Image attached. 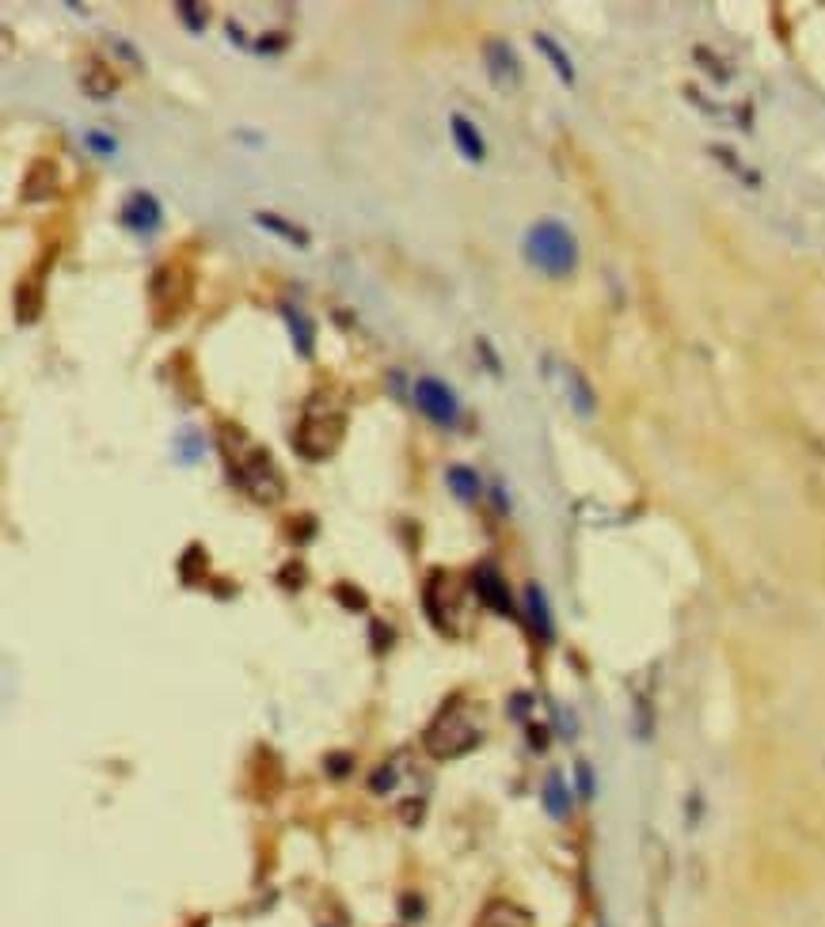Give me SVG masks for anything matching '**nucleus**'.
<instances>
[{
	"mask_svg": "<svg viewBox=\"0 0 825 927\" xmlns=\"http://www.w3.org/2000/svg\"><path fill=\"white\" fill-rule=\"evenodd\" d=\"M525 259L548 278H571L578 266L575 232L556 217H544L525 232Z\"/></svg>",
	"mask_w": 825,
	"mask_h": 927,
	"instance_id": "1",
	"label": "nucleus"
},
{
	"mask_svg": "<svg viewBox=\"0 0 825 927\" xmlns=\"http://www.w3.org/2000/svg\"><path fill=\"white\" fill-rule=\"evenodd\" d=\"M232 479H236L240 491L248 494L251 502H259V506H274V502L286 494V479H282V472L274 468V460H270L263 449H248V453L240 456V460L232 464Z\"/></svg>",
	"mask_w": 825,
	"mask_h": 927,
	"instance_id": "2",
	"label": "nucleus"
},
{
	"mask_svg": "<svg viewBox=\"0 0 825 927\" xmlns=\"http://www.w3.org/2000/svg\"><path fill=\"white\" fill-rule=\"evenodd\" d=\"M346 434V415L343 411H316L308 407L297 426V453L305 460H324L335 453V445Z\"/></svg>",
	"mask_w": 825,
	"mask_h": 927,
	"instance_id": "3",
	"label": "nucleus"
},
{
	"mask_svg": "<svg viewBox=\"0 0 825 927\" xmlns=\"http://www.w3.org/2000/svg\"><path fill=\"white\" fill-rule=\"evenodd\" d=\"M476 722L468 715H457V711H442L438 719L430 722V730L423 734V745L430 757H461L476 745Z\"/></svg>",
	"mask_w": 825,
	"mask_h": 927,
	"instance_id": "4",
	"label": "nucleus"
},
{
	"mask_svg": "<svg viewBox=\"0 0 825 927\" xmlns=\"http://www.w3.org/2000/svg\"><path fill=\"white\" fill-rule=\"evenodd\" d=\"M411 396H415V407H419L430 422H438V426H453V422L461 418V403H457L453 388H449L445 380L419 377L415 380V388H411Z\"/></svg>",
	"mask_w": 825,
	"mask_h": 927,
	"instance_id": "5",
	"label": "nucleus"
},
{
	"mask_svg": "<svg viewBox=\"0 0 825 927\" xmlns=\"http://www.w3.org/2000/svg\"><path fill=\"white\" fill-rule=\"evenodd\" d=\"M483 65H487V73L495 80V88H518L521 84V61L510 42L487 38L483 42Z\"/></svg>",
	"mask_w": 825,
	"mask_h": 927,
	"instance_id": "6",
	"label": "nucleus"
},
{
	"mask_svg": "<svg viewBox=\"0 0 825 927\" xmlns=\"http://www.w3.org/2000/svg\"><path fill=\"white\" fill-rule=\"evenodd\" d=\"M118 221L130 228V232H156V228L164 225V209H160V202H156V194H149V190H134L130 198H126V206H122V213H118Z\"/></svg>",
	"mask_w": 825,
	"mask_h": 927,
	"instance_id": "7",
	"label": "nucleus"
},
{
	"mask_svg": "<svg viewBox=\"0 0 825 927\" xmlns=\"http://www.w3.org/2000/svg\"><path fill=\"white\" fill-rule=\"evenodd\" d=\"M472 586H476V597H480L487 608H495V612H514L510 589H506V582H502L499 570L491 567V563H480V567L472 570Z\"/></svg>",
	"mask_w": 825,
	"mask_h": 927,
	"instance_id": "8",
	"label": "nucleus"
},
{
	"mask_svg": "<svg viewBox=\"0 0 825 927\" xmlns=\"http://www.w3.org/2000/svg\"><path fill=\"white\" fill-rule=\"evenodd\" d=\"M476 927H533V916L514 901H487Z\"/></svg>",
	"mask_w": 825,
	"mask_h": 927,
	"instance_id": "9",
	"label": "nucleus"
},
{
	"mask_svg": "<svg viewBox=\"0 0 825 927\" xmlns=\"http://www.w3.org/2000/svg\"><path fill=\"white\" fill-rule=\"evenodd\" d=\"M449 126H453V141H457V149H461V156L468 160V164H480L483 156H487V145H483V133L464 118V114H453L449 118Z\"/></svg>",
	"mask_w": 825,
	"mask_h": 927,
	"instance_id": "10",
	"label": "nucleus"
},
{
	"mask_svg": "<svg viewBox=\"0 0 825 927\" xmlns=\"http://www.w3.org/2000/svg\"><path fill=\"white\" fill-rule=\"evenodd\" d=\"M282 316H286V323H289V339L297 346V354H301V358H312V346H316V327H312V320H308L301 308H293V304H282Z\"/></svg>",
	"mask_w": 825,
	"mask_h": 927,
	"instance_id": "11",
	"label": "nucleus"
},
{
	"mask_svg": "<svg viewBox=\"0 0 825 927\" xmlns=\"http://www.w3.org/2000/svg\"><path fill=\"white\" fill-rule=\"evenodd\" d=\"M54 164L50 160H35L31 168H27V175H23V187L20 194L27 198V202H42V198H50V190H54Z\"/></svg>",
	"mask_w": 825,
	"mask_h": 927,
	"instance_id": "12",
	"label": "nucleus"
},
{
	"mask_svg": "<svg viewBox=\"0 0 825 927\" xmlns=\"http://www.w3.org/2000/svg\"><path fill=\"white\" fill-rule=\"evenodd\" d=\"M525 605H529V620H533V631H537L544 643L556 639V620H552V608L544 601V589L529 586L525 589Z\"/></svg>",
	"mask_w": 825,
	"mask_h": 927,
	"instance_id": "13",
	"label": "nucleus"
},
{
	"mask_svg": "<svg viewBox=\"0 0 825 927\" xmlns=\"http://www.w3.org/2000/svg\"><path fill=\"white\" fill-rule=\"evenodd\" d=\"M533 46H537L540 54L552 61V69H556V76L563 80V84H567V88H571V84H575V65H571V57H567V50H563V46H559V42H556L552 35H544V31H537V35H533Z\"/></svg>",
	"mask_w": 825,
	"mask_h": 927,
	"instance_id": "14",
	"label": "nucleus"
},
{
	"mask_svg": "<svg viewBox=\"0 0 825 927\" xmlns=\"http://www.w3.org/2000/svg\"><path fill=\"white\" fill-rule=\"evenodd\" d=\"M567 396H571V407H575L582 418H594L597 411V396L594 388L586 384V377L578 369H567Z\"/></svg>",
	"mask_w": 825,
	"mask_h": 927,
	"instance_id": "15",
	"label": "nucleus"
},
{
	"mask_svg": "<svg viewBox=\"0 0 825 927\" xmlns=\"http://www.w3.org/2000/svg\"><path fill=\"white\" fill-rule=\"evenodd\" d=\"M80 88H84V95H92V99H107V95L118 88V80L107 65L92 61V65L84 69V76H80Z\"/></svg>",
	"mask_w": 825,
	"mask_h": 927,
	"instance_id": "16",
	"label": "nucleus"
},
{
	"mask_svg": "<svg viewBox=\"0 0 825 927\" xmlns=\"http://www.w3.org/2000/svg\"><path fill=\"white\" fill-rule=\"evenodd\" d=\"M445 483H449V491L457 494L461 502H476V494H480V475H476V468H468V464H453L445 472Z\"/></svg>",
	"mask_w": 825,
	"mask_h": 927,
	"instance_id": "17",
	"label": "nucleus"
},
{
	"mask_svg": "<svg viewBox=\"0 0 825 927\" xmlns=\"http://www.w3.org/2000/svg\"><path fill=\"white\" fill-rule=\"evenodd\" d=\"M255 225L259 228H270L274 236H282L286 244H297V247H308V232L301 225H289L286 217H278V213H255Z\"/></svg>",
	"mask_w": 825,
	"mask_h": 927,
	"instance_id": "18",
	"label": "nucleus"
},
{
	"mask_svg": "<svg viewBox=\"0 0 825 927\" xmlns=\"http://www.w3.org/2000/svg\"><path fill=\"white\" fill-rule=\"evenodd\" d=\"M544 806H548V814L552 817H567V810H571V795H567V787H563V776L544 779Z\"/></svg>",
	"mask_w": 825,
	"mask_h": 927,
	"instance_id": "19",
	"label": "nucleus"
},
{
	"mask_svg": "<svg viewBox=\"0 0 825 927\" xmlns=\"http://www.w3.org/2000/svg\"><path fill=\"white\" fill-rule=\"evenodd\" d=\"M39 308H42V297L35 293V285H20V289H16V316H20V323L35 320Z\"/></svg>",
	"mask_w": 825,
	"mask_h": 927,
	"instance_id": "20",
	"label": "nucleus"
},
{
	"mask_svg": "<svg viewBox=\"0 0 825 927\" xmlns=\"http://www.w3.org/2000/svg\"><path fill=\"white\" fill-rule=\"evenodd\" d=\"M175 460L179 464H191V460H198L202 456V434H194V430H183V434L175 437Z\"/></svg>",
	"mask_w": 825,
	"mask_h": 927,
	"instance_id": "21",
	"label": "nucleus"
},
{
	"mask_svg": "<svg viewBox=\"0 0 825 927\" xmlns=\"http://www.w3.org/2000/svg\"><path fill=\"white\" fill-rule=\"evenodd\" d=\"M175 12L183 16L187 31H194V35H202V31H206V8H198V4H191V0H179V4H175Z\"/></svg>",
	"mask_w": 825,
	"mask_h": 927,
	"instance_id": "22",
	"label": "nucleus"
},
{
	"mask_svg": "<svg viewBox=\"0 0 825 927\" xmlns=\"http://www.w3.org/2000/svg\"><path fill=\"white\" fill-rule=\"evenodd\" d=\"M84 141H88V149L99 152V156H115L118 152L115 137H111V133H103V130H88L84 133Z\"/></svg>",
	"mask_w": 825,
	"mask_h": 927,
	"instance_id": "23",
	"label": "nucleus"
},
{
	"mask_svg": "<svg viewBox=\"0 0 825 927\" xmlns=\"http://www.w3.org/2000/svg\"><path fill=\"white\" fill-rule=\"evenodd\" d=\"M369 787H373L377 795H381V791H392V787H396V776H392V768H381V772L373 776V783H369Z\"/></svg>",
	"mask_w": 825,
	"mask_h": 927,
	"instance_id": "24",
	"label": "nucleus"
},
{
	"mask_svg": "<svg viewBox=\"0 0 825 927\" xmlns=\"http://www.w3.org/2000/svg\"><path fill=\"white\" fill-rule=\"evenodd\" d=\"M274 46H286V38H282V35H267V38H259V54H278Z\"/></svg>",
	"mask_w": 825,
	"mask_h": 927,
	"instance_id": "25",
	"label": "nucleus"
}]
</instances>
